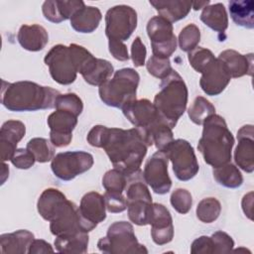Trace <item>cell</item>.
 <instances>
[{"mask_svg":"<svg viewBox=\"0 0 254 254\" xmlns=\"http://www.w3.org/2000/svg\"><path fill=\"white\" fill-rule=\"evenodd\" d=\"M39 163H46L55 157V146L45 138H33L27 143L26 147Z\"/></svg>","mask_w":254,"mask_h":254,"instance_id":"obj_33","label":"cell"},{"mask_svg":"<svg viewBox=\"0 0 254 254\" xmlns=\"http://www.w3.org/2000/svg\"><path fill=\"white\" fill-rule=\"evenodd\" d=\"M53 252H54V249L52 248L51 244L43 239H34L29 249V253L31 254L53 253Z\"/></svg>","mask_w":254,"mask_h":254,"instance_id":"obj_48","label":"cell"},{"mask_svg":"<svg viewBox=\"0 0 254 254\" xmlns=\"http://www.w3.org/2000/svg\"><path fill=\"white\" fill-rule=\"evenodd\" d=\"M188 58L192 68L200 73L203 71L206 65L215 59L210 50L201 47H196L194 50L190 52Z\"/></svg>","mask_w":254,"mask_h":254,"instance_id":"obj_39","label":"cell"},{"mask_svg":"<svg viewBox=\"0 0 254 254\" xmlns=\"http://www.w3.org/2000/svg\"><path fill=\"white\" fill-rule=\"evenodd\" d=\"M217 59L225 64L230 76L233 78L241 77L245 74L252 75L253 54L242 55L234 50H225L218 55Z\"/></svg>","mask_w":254,"mask_h":254,"instance_id":"obj_23","label":"cell"},{"mask_svg":"<svg viewBox=\"0 0 254 254\" xmlns=\"http://www.w3.org/2000/svg\"><path fill=\"white\" fill-rule=\"evenodd\" d=\"M139 81L140 76L135 69L131 67L118 69L112 77L99 86V97L106 105L122 109L129 102L136 100Z\"/></svg>","mask_w":254,"mask_h":254,"instance_id":"obj_6","label":"cell"},{"mask_svg":"<svg viewBox=\"0 0 254 254\" xmlns=\"http://www.w3.org/2000/svg\"><path fill=\"white\" fill-rule=\"evenodd\" d=\"M169 159L164 152L157 151L146 162L143 177L145 183L158 194L169 192L172 181L168 173Z\"/></svg>","mask_w":254,"mask_h":254,"instance_id":"obj_13","label":"cell"},{"mask_svg":"<svg viewBox=\"0 0 254 254\" xmlns=\"http://www.w3.org/2000/svg\"><path fill=\"white\" fill-rule=\"evenodd\" d=\"M233 22L246 29L254 28V2L252 0H233L228 3Z\"/></svg>","mask_w":254,"mask_h":254,"instance_id":"obj_29","label":"cell"},{"mask_svg":"<svg viewBox=\"0 0 254 254\" xmlns=\"http://www.w3.org/2000/svg\"><path fill=\"white\" fill-rule=\"evenodd\" d=\"M190 252L192 254L214 253V245H213L211 237L200 236V237L196 238L191 244Z\"/></svg>","mask_w":254,"mask_h":254,"instance_id":"obj_46","label":"cell"},{"mask_svg":"<svg viewBox=\"0 0 254 254\" xmlns=\"http://www.w3.org/2000/svg\"><path fill=\"white\" fill-rule=\"evenodd\" d=\"M164 153L172 162L173 171L178 180L187 182L195 177L199 167L193 148L187 140H173Z\"/></svg>","mask_w":254,"mask_h":254,"instance_id":"obj_9","label":"cell"},{"mask_svg":"<svg viewBox=\"0 0 254 254\" xmlns=\"http://www.w3.org/2000/svg\"><path fill=\"white\" fill-rule=\"evenodd\" d=\"M65 198V195L61 190L54 188L46 189L38 199V212L45 220L50 221L58 205Z\"/></svg>","mask_w":254,"mask_h":254,"instance_id":"obj_31","label":"cell"},{"mask_svg":"<svg viewBox=\"0 0 254 254\" xmlns=\"http://www.w3.org/2000/svg\"><path fill=\"white\" fill-rule=\"evenodd\" d=\"M221 211V204L215 197L201 199L196 206V216L204 223H211L216 220Z\"/></svg>","mask_w":254,"mask_h":254,"instance_id":"obj_35","label":"cell"},{"mask_svg":"<svg viewBox=\"0 0 254 254\" xmlns=\"http://www.w3.org/2000/svg\"><path fill=\"white\" fill-rule=\"evenodd\" d=\"M200 41V32L196 25L189 24L179 35V46L182 51L190 53L194 50Z\"/></svg>","mask_w":254,"mask_h":254,"instance_id":"obj_36","label":"cell"},{"mask_svg":"<svg viewBox=\"0 0 254 254\" xmlns=\"http://www.w3.org/2000/svg\"><path fill=\"white\" fill-rule=\"evenodd\" d=\"M25 124L19 120H8L0 129V151L3 162L11 160L17 150V144L25 136Z\"/></svg>","mask_w":254,"mask_h":254,"instance_id":"obj_20","label":"cell"},{"mask_svg":"<svg viewBox=\"0 0 254 254\" xmlns=\"http://www.w3.org/2000/svg\"><path fill=\"white\" fill-rule=\"evenodd\" d=\"M127 184V177L117 169L109 170L102 178V186L106 191L120 192L125 190Z\"/></svg>","mask_w":254,"mask_h":254,"instance_id":"obj_37","label":"cell"},{"mask_svg":"<svg viewBox=\"0 0 254 254\" xmlns=\"http://www.w3.org/2000/svg\"><path fill=\"white\" fill-rule=\"evenodd\" d=\"M207 5H209V1H196V2H192V5H191V8L193 10H199L201 8H204L206 7Z\"/></svg>","mask_w":254,"mask_h":254,"instance_id":"obj_50","label":"cell"},{"mask_svg":"<svg viewBox=\"0 0 254 254\" xmlns=\"http://www.w3.org/2000/svg\"><path fill=\"white\" fill-rule=\"evenodd\" d=\"M108 48L112 57L120 62H126L129 60V55L126 45L117 40H108Z\"/></svg>","mask_w":254,"mask_h":254,"instance_id":"obj_47","label":"cell"},{"mask_svg":"<svg viewBox=\"0 0 254 254\" xmlns=\"http://www.w3.org/2000/svg\"><path fill=\"white\" fill-rule=\"evenodd\" d=\"M122 112L140 132L146 145L152 146V133L161 123L166 122L160 116L155 105L148 99H136L126 104L122 108Z\"/></svg>","mask_w":254,"mask_h":254,"instance_id":"obj_8","label":"cell"},{"mask_svg":"<svg viewBox=\"0 0 254 254\" xmlns=\"http://www.w3.org/2000/svg\"><path fill=\"white\" fill-rule=\"evenodd\" d=\"M252 203H253V192L245 194L242 199V209L250 219H252Z\"/></svg>","mask_w":254,"mask_h":254,"instance_id":"obj_49","label":"cell"},{"mask_svg":"<svg viewBox=\"0 0 254 254\" xmlns=\"http://www.w3.org/2000/svg\"><path fill=\"white\" fill-rule=\"evenodd\" d=\"M55 108L59 110H66L78 116L83 110V103L81 98L75 93L60 94L56 99Z\"/></svg>","mask_w":254,"mask_h":254,"instance_id":"obj_38","label":"cell"},{"mask_svg":"<svg viewBox=\"0 0 254 254\" xmlns=\"http://www.w3.org/2000/svg\"><path fill=\"white\" fill-rule=\"evenodd\" d=\"M210 237L214 245V253H229L234 246L233 239L226 232L216 231Z\"/></svg>","mask_w":254,"mask_h":254,"instance_id":"obj_43","label":"cell"},{"mask_svg":"<svg viewBox=\"0 0 254 254\" xmlns=\"http://www.w3.org/2000/svg\"><path fill=\"white\" fill-rule=\"evenodd\" d=\"M77 117L66 110L56 109L48 117L50 127V141L55 147L62 148L69 145L72 139V131L77 124Z\"/></svg>","mask_w":254,"mask_h":254,"instance_id":"obj_15","label":"cell"},{"mask_svg":"<svg viewBox=\"0 0 254 254\" xmlns=\"http://www.w3.org/2000/svg\"><path fill=\"white\" fill-rule=\"evenodd\" d=\"M17 40L23 49L29 52H39L48 44L49 35L41 25H22L17 34Z\"/></svg>","mask_w":254,"mask_h":254,"instance_id":"obj_24","label":"cell"},{"mask_svg":"<svg viewBox=\"0 0 254 254\" xmlns=\"http://www.w3.org/2000/svg\"><path fill=\"white\" fill-rule=\"evenodd\" d=\"M10 161L16 168L21 170H27V169H30L35 164L36 159L34 155L27 148L26 149L20 148L16 150L15 154L13 155Z\"/></svg>","mask_w":254,"mask_h":254,"instance_id":"obj_44","label":"cell"},{"mask_svg":"<svg viewBox=\"0 0 254 254\" xmlns=\"http://www.w3.org/2000/svg\"><path fill=\"white\" fill-rule=\"evenodd\" d=\"M89 145L103 148L114 169L129 176L140 170L147 148L143 137L136 128H108L96 125L86 137Z\"/></svg>","mask_w":254,"mask_h":254,"instance_id":"obj_1","label":"cell"},{"mask_svg":"<svg viewBox=\"0 0 254 254\" xmlns=\"http://www.w3.org/2000/svg\"><path fill=\"white\" fill-rule=\"evenodd\" d=\"M147 34L151 41L153 56L169 59L177 49L178 40L171 22L161 16L152 17L147 23Z\"/></svg>","mask_w":254,"mask_h":254,"instance_id":"obj_12","label":"cell"},{"mask_svg":"<svg viewBox=\"0 0 254 254\" xmlns=\"http://www.w3.org/2000/svg\"><path fill=\"white\" fill-rule=\"evenodd\" d=\"M149 224L152 226L151 236L156 244L164 245L173 240V218L165 205L161 203H152Z\"/></svg>","mask_w":254,"mask_h":254,"instance_id":"obj_18","label":"cell"},{"mask_svg":"<svg viewBox=\"0 0 254 254\" xmlns=\"http://www.w3.org/2000/svg\"><path fill=\"white\" fill-rule=\"evenodd\" d=\"M150 4L158 11L159 16L174 23L188 16L191 9L192 2L182 0H150Z\"/></svg>","mask_w":254,"mask_h":254,"instance_id":"obj_27","label":"cell"},{"mask_svg":"<svg viewBox=\"0 0 254 254\" xmlns=\"http://www.w3.org/2000/svg\"><path fill=\"white\" fill-rule=\"evenodd\" d=\"M147 50L142 43L140 37H136L131 46V59L135 66H143L145 64V59Z\"/></svg>","mask_w":254,"mask_h":254,"instance_id":"obj_45","label":"cell"},{"mask_svg":"<svg viewBox=\"0 0 254 254\" xmlns=\"http://www.w3.org/2000/svg\"><path fill=\"white\" fill-rule=\"evenodd\" d=\"M230 79L231 76L225 64L215 58L201 72L199 85L204 93L215 96L225 89Z\"/></svg>","mask_w":254,"mask_h":254,"instance_id":"obj_17","label":"cell"},{"mask_svg":"<svg viewBox=\"0 0 254 254\" xmlns=\"http://www.w3.org/2000/svg\"><path fill=\"white\" fill-rule=\"evenodd\" d=\"M91 57L92 54L82 46L60 44L47 53L44 62L49 67L52 78L60 84L67 85L76 79L77 72Z\"/></svg>","mask_w":254,"mask_h":254,"instance_id":"obj_4","label":"cell"},{"mask_svg":"<svg viewBox=\"0 0 254 254\" xmlns=\"http://www.w3.org/2000/svg\"><path fill=\"white\" fill-rule=\"evenodd\" d=\"M146 67L151 75L160 79L165 78L173 70L169 59L158 58L156 56H152L148 60Z\"/></svg>","mask_w":254,"mask_h":254,"instance_id":"obj_40","label":"cell"},{"mask_svg":"<svg viewBox=\"0 0 254 254\" xmlns=\"http://www.w3.org/2000/svg\"><path fill=\"white\" fill-rule=\"evenodd\" d=\"M202 125V135L198 141L197 149L204 162L213 168L229 163L234 138L228 130L224 118L212 114L204 120Z\"/></svg>","mask_w":254,"mask_h":254,"instance_id":"obj_3","label":"cell"},{"mask_svg":"<svg viewBox=\"0 0 254 254\" xmlns=\"http://www.w3.org/2000/svg\"><path fill=\"white\" fill-rule=\"evenodd\" d=\"M200 20L211 30L224 34L228 27V16L223 4L215 3L207 5L200 14Z\"/></svg>","mask_w":254,"mask_h":254,"instance_id":"obj_28","label":"cell"},{"mask_svg":"<svg viewBox=\"0 0 254 254\" xmlns=\"http://www.w3.org/2000/svg\"><path fill=\"white\" fill-rule=\"evenodd\" d=\"M79 73L88 84L100 86L111 77L114 73V68L110 62L92 56L83 64Z\"/></svg>","mask_w":254,"mask_h":254,"instance_id":"obj_22","label":"cell"},{"mask_svg":"<svg viewBox=\"0 0 254 254\" xmlns=\"http://www.w3.org/2000/svg\"><path fill=\"white\" fill-rule=\"evenodd\" d=\"M160 91L155 95L153 104L160 116L173 129L184 114L188 103V87L183 77L173 69L162 79Z\"/></svg>","mask_w":254,"mask_h":254,"instance_id":"obj_5","label":"cell"},{"mask_svg":"<svg viewBox=\"0 0 254 254\" xmlns=\"http://www.w3.org/2000/svg\"><path fill=\"white\" fill-rule=\"evenodd\" d=\"M97 247L101 252L109 254L148 253L146 247L138 242L133 226L127 221L112 223L106 236L98 240Z\"/></svg>","mask_w":254,"mask_h":254,"instance_id":"obj_7","label":"cell"},{"mask_svg":"<svg viewBox=\"0 0 254 254\" xmlns=\"http://www.w3.org/2000/svg\"><path fill=\"white\" fill-rule=\"evenodd\" d=\"M102 19L100 10L94 6L84 5L70 18V26L78 33L94 32Z\"/></svg>","mask_w":254,"mask_h":254,"instance_id":"obj_26","label":"cell"},{"mask_svg":"<svg viewBox=\"0 0 254 254\" xmlns=\"http://www.w3.org/2000/svg\"><path fill=\"white\" fill-rule=\"evenodd\" d=\"M35 236L32 232L20 229L12 233H5L0 236L1 253L24 254L29 253L30 246Z\"/></svg>","mask_w":254,"mask_h":254,"instance_id":"obj_25","label":"cell"},{"mask_svg":"<svg viewBox=\"0 0 254 254\" xmlns=\"http://www.w3.org/2000/svg\"><path fill=\"white\" fill-rule=\"evenodd\" d=\"M106 206L104 196L96 191L85 193L78 206L79 221L82 231L89 232L93 230L98 223L106 218Z\"/></svg>","mask_w":254,"mask_h":254,"instance_id":"obj_16","label":"cell"},{"mask_svg":"<svg viewBox=\"0 0 254 254\" xmlns=\"http://www.w3.org/2000/svg\"><path fill=\"white\" fill-rule=\"evenodd\" d=\"M60 91L29 80L7 82L2 80L1 103L10 111H37L55 108Z\"/></svg>","mask_w":254,"mask_h":254,"instance_id":"obj_2","label":"cell"},{"mask_svg":"<svg viewBox=\"0 0 254 254\" xmlns=\"http://www.w3.org/2000/svg\"><path fill=\"white\" fill-rule=\"evenodd\" d=\"M50 230L56 237L82 231L79 221L78 206L67 198L63 200L52 215Z\"/></svg>","mask_w":254,"mask_h":254,"instance_id":"obj_14","label":"cell"},{"mask_svg":"<svg viewBox=\"0 0 254 254\" xmlns=\"http://www.w3.org/2000/svg\"><path fill=\"white\" fill-rule=\"evenodd\" d=\"M84 5V2L81 0H48L44 2L42 11L48 21L58 24L67 19L70 20L72 15Z\"/></svg>","mask_w":254,"mask_h":254,"instance_id":"obj_21","label":"cell"},{"mask_svg":"<svg viewBox=\"0 0 254 254\" xmlns=\"http://www.w3.org/2000/svg\"><path fill=\"white\" fill-rule=\"evenodd\" d=\"M170 201L172 206L182 214L188 213L190 210L192 204L191 194L185 189H177L174 190L171 194Z\"/></svg>","mask_w":254,"mask_h":254,"instance_id":"obj_41","label":"cell"},{"mask_svg":"<svg viewBox=\"0 0 254 254\" xmlns=\"http://www.w3.org/2000/svg\"><path fill=\"white\" fill-rule=\"evenodd\" d=\"M55 247L61 253H85L88 246L87 232L78 231L68 235L57 236Z\"/></svg>","mask_w":254,"mask_h":254,"instance_id":"obj_30","label":"cell"},{"mask_svg":"<svg viewBox=\"0 0 254 254\" xmlns=\"http://www.w3.org/2000/svg\"><path fill=\"white\" fill-rule=\"evenodd\" d=\"M189 117L196 125H202L204 120L210 115L215 114V107L204 97L197 96L190 106Z\"/></svg>","mask_w":254,"mask_h":254,"instance_id":"obj_34","label":"cell"},{"mask_svg":"<svg viewBox=\"0 0 254 254\" xmlns=\"http://www.w3.org/2000/svg\"><path fill=\"white\" fill-rule=\"evenodd\" d=\"M93 157L84 151H68L57 154L51 163L54 175L62 181H71L93 166Z\"/></svg>","mask_w":254,"mask_h":254,"instance_id":"obj_11","label":"cell"},{"mask_svg":"<svg viewBox=\"0 0 254 254\" xmlns=\"http://www.w3.org/2000/svg\"><path fill=\"white\" fill-rule=\"evenodd\" d=\"M104 201L106 209L112 213L122 212L127 208L126 198L120 192H112L105 191L104 193Z\"/></svg>","mask_w":254,"mask_h":254,"instance_id":"obj_42","label":"cell"},{"mask_svg":"<svg viewBox=\"0 0 254 254\" xmlns=\"http://www.w3.org/2000/svg\"><path fill=\"white\" fill-rule=\"evenodd\" d=\"M7 175H9V168L7 167L6 164H2V176H1V184L3 185L6 178H7Z\"/></svg>","mask_w":254,"mask_h":254,"instance_id":"obj_51","label":"cell"},{"mask_svg":"<svg viewBox=\"0 0 254 254\" xmlns=\"http://www.w3.org/2000/svg\"><path fill=\"white\" fill-rule=\"evenodd\" d=\"M213 178L220 186L228 189H237L243 183V177L240 171L231 163L213 168Z\"/></svg>","mask_w":254,"mask_h":254,"instance_id":"obj_32","label":"cell"},{"mask_svg":"<svg viewBox=\"0 0 254 254\" xmlns=\"http://www.w3.org/2000/svg\"><path fill=\"white\" fill-rule=\"evenodd\" d=\"M137 27V13L128 5H117L105 14V35L108 40L124 42Z\"/></svg>","mask_w":254,"mask_h":254,"instance_id":"obj_10","label":"cell"},{"mask_svg":"<svg viewBox=\"0 0 254 254\" xmlns=\"http://www.w3.org/2000/svg\"><path fill=\"white\" fill-rule=\"evenodd\" d=\"M238 145L234 152L236 165L246 173L254 171V131L253 125H244L237 132Z\"/></svg>","mask_w":254,"mask_h":254,"instance_id":"obj_19","label":"cell"}]
</instances>
